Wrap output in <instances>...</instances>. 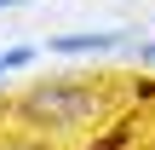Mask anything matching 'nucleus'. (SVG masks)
<instances>
[{"label": "nucleus", "mask_w": 155, "mask_h": 150, "mask_svg": "<svg viewBox=\"0 0 155 150\" xmlns=\"http://www.w3.org/2000/svg\"><path fill=\"white\" fill-rule=\"evenodd\" d=\"M12 116L23 127H40V133H81L92 121L109 116V92L98 81H75V75H40L17 92Z\"/></svg>", "instance_id": "nucleus-1"}, {"label": "nucleus", "mask_w": 155, "mask_h": 150, "mask_svg": "<svg viewBox=\"0 0 155 150\" xmlns=\"http://www.w3.org/2000/svg\"><path fill=\"white\" fill-rule=\"evenodd\" d=\"M115 46H132L127 29H75V35H52L46 52L52 58H86V52H115Z\"/></svg>", "instance_id": "nucleus-2"}, {"label": "nucleus", "mask_w": 155, "mask_h": 150, "mask_svg": "<svg viewBox=\"0 0 155 150\" xmlns=\"http://www.w3.org/2000/svg\"><path fill=\"white\" fill-rule=\"evenodd\" d=\"M0 64H6V75L29 69V64H35V46H6V52H0Z\"/></svg>", "instance_id": "nucleus-3"}, {"label": "nucleus", "mask_w": 155, "mask_h": 150, "mask_svg": "<svg viewBox=\"0 0 155 150\" xmlns=\"http://www.w3.org/2000/svg\"><path fill=\"white\" fill-rule=\"evenodd\" d=\"M127 133H132V127H127V121H115V127H109V139H104V145H92V150H121V145H127Z\"/></svg>", "instance_id": "nucleus-4"}, {"label": "nucleus", "mask_w": 155, "mask_h": 150, "mask_svg": "<svg viewBox=\"0 0 155 150\" xmlns=\"http://www.w3.org/2000/svg\"><path fill=\"white\" fill-rule=\"evenodd\" d=\"M132 52H138V64H155V40H132Z\"/></svg>", "instance_id": "nucleus-5"}, {"label": "nucleus", "mask_w": 155, "mask_h": 150, "mask_svg": "<svg viewBox=\"0 0 155 150\" xmlns=\"http://www.w3.org/2000/svg\"><path fill=\"white\" fill-rule=\"evenodd\" d=\"M0 6H17V0H0Z\"/></svg>", "instance_id": "nucleus-6"}, {"label": "nucleus", "mask_w": 155, "mask_h": 150, "mask_svg": "<svg viewBox=\"0 0 155 150\" xmlns=\"http://www.w3.org/2000/svg\"><path fill=\"white\" fill-rule=\"evenodd\" d=\"M0 81H6V64H0Z\"/></svg>", "instance_id": "nucleus-7"}, {"label": "nucleus", "mask_w": 155, "mask_h": 150, "mask_svg": "<svg viewBox=\"0 0 155 150\" xmlns=\"http://www.w3.org/2000/svg\"><path fill=\"white\" fill-rule=\"evenodd\" d=\"M23 150H40V145H23Z\"/></svg>", "instance_id": "nucleus-8"}]
</instances>
